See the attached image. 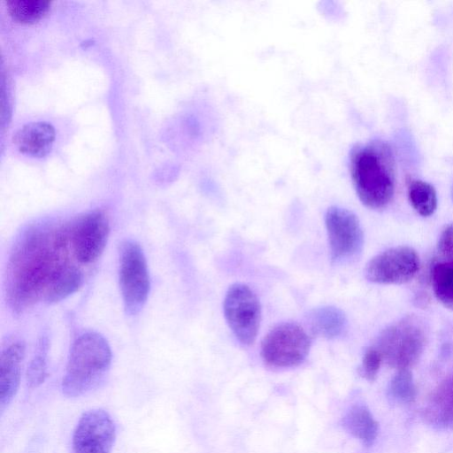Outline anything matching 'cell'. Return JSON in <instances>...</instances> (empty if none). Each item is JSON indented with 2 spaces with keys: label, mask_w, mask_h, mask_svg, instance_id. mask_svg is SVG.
Masks as SVG:
<instances>
[{
  "label": "cell",
  "mask_w": 453,
  "mask_h": 453,
  "mask_svg": "<svg viewBox=\"0 0 453 453\" xmlns=\"http://www.w3.org/2000/svg\"><path fill=\"white\" fill-rule=\"evenodd\" d=\"M68 250L69 223L35 224L20 234L7 266V302L13 313L43 301L51 286L76 266L67 260Z\"/></svg>",
  "instance_id": "1"
},
{
  "label": "cell",
  "mask_w": 453,
  "mask_h": 453,
  "mask_svg": "<svg viewBox=\"0 0 453 453\" xmlns=\"http://www.w3.org/2000/svg\"><path fill=\"white\" fill-rule=\"evenodd\" d=\"M351 180L360 201L371 209L387 206L395 192V159L380 140L356 145L349 157Z\"/></svg>",
  "instance_id": "2"
},
{
  "label": "cell",
  "mask_w": 453,
  "mask_h": 453,
  "mask_svg": "<svg viewBox=\"0 0 453 453\" xmlns=\"http://www.w3.org/2000/svg\"><path fill=\"white\" fill-rule=\"evenodd\" d=\"M111 364L107 340L96 332L81 334L70 349L61 385L63 394L77 397L90 391L105 377Z\"/></svg>",
  "instance_id": "3"
},
{
  "label": "cell",
  "mask_w": 453,
  "mask_h": 453,
  "mask_svg": "<svg viewBox=\"0 0 453 453\" xmlns=\"http://www.w3.org/2000/svg\"><path fill=\"white\" fill-rule=\"evenodd\" d=\"M425 343L422 324L415 317H405L383 330L374 348L389 366L410 370L420 357Z\"/></svg>",
  "instance_id": "4"
},
{
  "label": "cell",
  "mask_w": 453,
  "mask_h": 453,
  "mask_svg": "<svg viewBox=\"0 0 453 453\" xmlns=\"http://www.w3.org/2000/svg\"><path fill=\"white\" fill-rule=\"evenodd\" d=\"M119 281L126 313L137 315L147 302L150 280L143 250L134 240L121 243Z\"/></svg>",
  "instance_id": "5"
},
{
  "label": "cell",
  "mask_w": 453,
  "mask_h": 453,
  "mask_svg": "<svg viewBox=\"0 0 453 453\" xmlns=\"http://www.w3.org/2000/svg\"><path fill=\"white\" fill-rule=\"evenodd\" d=\"M310 347L311 339L302 326L283 323L265 335L260 353L266 365L285 368L300 365L306 358Z\"/></svg>",
  "instance_id": "6"
},
{
  "label": "cell",
  "mask_w": 453,
  "mask_h": 453,
  "mask_svg": "<svg viewBox=\"0 0 453 453\" xmlns=\"http://www.w3.org/2000/svg\"><path fill=\"white\" fill-rule=\"evenodd\" d=\"M223 309L236 339L243 345L252 344L261 322V306L253 290L242 283L233 284L225 296Z\"/></svg>",
  "instance_id": "7"
},
{
  "label": "cell",
  "mask_w": 453,
  "mask_h": 453,
  "mask_svg": "<svg viewBox=\"0 0 453 453\" xmlns=\"http://www.w3.org/2000/svg\"><path fill=\"white\" fill-rule=\"evenodd\" d=\"M110 234L106 213L99 209L88 211L69 223V243L79 265H90L103 253Z\"/></svg>",
  "instance_id": "8"
},
{
  "label": "cell",
  "mask_w": 453,
  "mask_h": 453,
  "mask_svg": "<svg viewBox=\"0 0 453 453\" xmlns=\"http://www.w3.org/2000/svg\"><path fill=\"white\" fill-rule=\"evenodd\" d=\"M325 222L332 260L342 263L357 257L364 242L357 216L347 209L332 206L326 213Z\"/></svg>",
  "instance_id": "9"
},
{
  "label": "cell",
  "mask_w": 453,
  "mask_h": 453,
  "mask_svg": "<svg viewBox=\"0 0 453 453\" xmlns=\"http://www.w3.org/2000/svg\"><path fill=\"white\" fill-rule=\"evenodd\" d=\"M419 269L417 252L407 246L387 250L373 257L366 265L368 280L378 284H402L411 280Z\"/></svg>",
  "instance_id": "10"
},
{
  "label": "cell",
  "mask_w": 453,
  "mask_h": 453,
  "mask_svg": "<svg viewBox=\"0 0 453 453\" xmlns=\"http://www.w3.org/2000/svg\"><path fill=\"white\" fill-rule=\"evenodd\" d=\"M116 440V426L103 409L85 411L73 434V453H111Z\"/></svg>",
  "instance_id": "11"
},
{
  "label": "cell",
  "mask_w": 453,
  "mask_h": 453,
  "mask_svg": "<svg viewBox=\"0 0 453 453\" xmlns=\"http://www.w3.org/2000/svg\"><path fill=\"white\" fill-rule=\"evenodd\" d=\"M25 342L16 340L6 345L0 357V411L3 412L15 396L25 357Z\"/></svg>",
  "instance_id": "12"
},
{
  "label": "cell",
  "mask_w": 453,
  "mask_h": 453,
  "mask_svg": "<svg viewBox=\"0 0 453 453\" xmlns=\"http://www.w3.org/2000/svg\"><path fill=\"white\" fill-rule=\"evenodd\" d=\"M55 140L54 127L44 121L31 122L19 129L13 143L23 154L42 157L51 150Z\"/></svg>",
  "instance_id": "13"
},
{
  "label": "cell",
  "mask_w": 453,
  "mask_h": 453,
  "mask_svg": "<svg viewBox=\"0 0 453 453\" xmlns=\"http://www.w3.org/2000/svg\"><path fill=\"white\" fill-rule=\"evenodd\" d=\"M424 412L430 423L453 428V372L433 391Z\"/></svg>",
  "instance_id": "14"
},
{
  "label": "cell",
  "mask_w": 453,
  "mask_h": 453,
  "mask_svg": "<svg viewBox=\"0 0 453 453\" xmlns=\"http://www.w3.org/2000/svg\"><path fill=\"white\" fill-rule=\"evenodd\" d=\"M307 321L313 334L327 339L342 335L347 327L344 313L332 306L319 307L311 311L307 316Z\"/></svg>",
  "instance_id": "15"
},
{
  "label": "cell",
  "mask_w": 453,
  "mask_h": 453,
  "mask_svg": "<svg viewBox=\"0 0 453 453\" xmlns=\"http://www.w3.org/2000/svg\"><path fill=\"white\" fill-rule=\"evenodd\" d=\"M344 427L365 445L371 446L378 434V422L364 405H354L342 419Z\"/></svg>",
  "instance_id": "16"
},
{
  "label": "cell",
  "mask_w": 453,
  "mask_h": 453,
  "mask_svg": "<svg viewBox=\"0 0 453 453\" xmlns=\"http://www.w3.org/2000/svg\"><path fill=\"white\" fill-rule=\"evenodd\" d=\"M408 197L414 210L423 217L432 215L437 207L434 188L423 180H412L408 184Z\"/></svg>",
  "instance_id": "17"
},
{
  "label": "cell",
  "mask_w": 453,
  "mask_h": 453,
  "mask_svg": "<svg viewBox=\"0 0 453 453\" xmlns=\"http://www.w3.org/2000/svg\"><path fill=\"white\" fill-rule=\"evenodd\" d=\"M431 280L436 298L453 310V264L440 262L431 272Z\"/></svg>",
  "instance_id": "18"
},
{
  "label": "cell",
  "mask_w": 453,
  "mask_h": 453,
  "mask_svg": "<svg viewBox=\"0 0 453 453\" xmlns=\"http://www.w3.org/2000/svg\"><path fill=\"white\" fill-rule=\"evenodd\" d=\"M50 3L46 0L6 1L10 16L20 23H34L41 19L49 11Z\"/></svg>",
  "instance_id": "19"
},
{
  "label": "cell",
  "mask_w": 453,
  "mask_h": 453,
  "mask_svg": "<svg viewBox=\"0 0 453 453\" xmlns=\"http://www.w3.org/2000/svg\"><path fill=\"white\" fill-rule=\"evenodd\" d=\"M48 344L46 336L39 340L27 372V381L30 388H37L45 380L47 376Z\"/></svg>",
  "instance_id": "20"
},
{
  "label": "cell",
  "mask_w": 453,
  "mask_h": 453,
  "mask_svg": "<svg viewBox=\"0 0 453 453\" xmlns=\"http://www.w3.org/2000/svg\"><path fill=\"white\" fill-rule=\"evenodd\" d=\"M390 393L403 403H411L416 397V387L410 370H397L390 381Z\"/></svg>",
  "instance_id": "21"
},
{
  "label": "cell",
  "mask_w": 453,
  "mask_h": 453,
  "mask_svg": "<svg viewBox=\"0 0 453 453\" xmlns=\"http://www.w3.org/2000/svg\"><path fill=\"white\" fill-rule=\"evenodd\" d=\"M381 363V356L376 348H369L363 357L361 374L368 380H374Z\"/></svg>",
  "instance_id": "22"
},
{
  "label": "cell",
  "mask_w": 453,
  "mask_h": 453,
  "mask_svg": "<svg viewBox=\"0 0 453 453\" xmlns=\"http://www.w3.org/2000/svg\"><path fill=\"white\" fill-rule=\"evenodd\" d=\"M442 262L453 264V224L447 226L440 235L437 244Z\"/></svg>",
  "instance_id": "23"
},
{
  "label": "cell",
  "mask_w": 453,
  "mask_h": 453,
  "mask_svg": "<svg viewBox=\"0 0 453 453\" xmlns=\"http://www.w3.org/2000/svg\"><path fill=\"white\" fill-rule=\"evenodd\" d=\"M450 194H451V198L453 200V181H452V184H451Z\"/></svg>",
  "instance_id": "24"
}]
</instances>
